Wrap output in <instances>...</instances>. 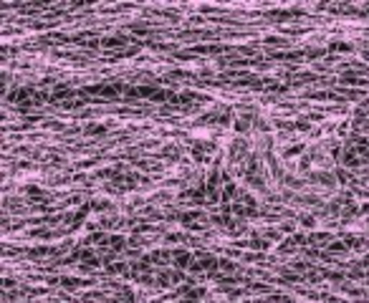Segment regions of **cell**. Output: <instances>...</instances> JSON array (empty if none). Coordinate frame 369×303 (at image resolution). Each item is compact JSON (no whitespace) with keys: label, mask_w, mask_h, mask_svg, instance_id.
Returning a JSON list of instances; mask_svg holds the SVG:
<instances>
[{"label":"cell","mask_w":369,"mask_h":303,"mask_svg":"<svg viewBox=\"0 0 369 303\" xmlns=\"http://www.w3.org/2000/svg\"><path fill=\"white\" fill-rule=\"evenodd\" d=\"M301 225H304V227H314L316 220H314V217H301Z\"/></svg>","instance_id":"6da1fadb"}]
</instances>
